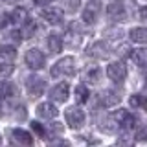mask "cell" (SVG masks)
Segmentation results:
<instances>
[{
	"label": "cell",
	"mask_w": 147,
	"mask_h": 147,
	"mask_svg": "<svg viewBox=\"0 0 147 147\" xmlns=\"http://www.w3.org/2000/svg\"><path fill=\"white\" fill-rule=\"evenodd\" d=\"M63 131H64V127L61 125V123H52L50 129H46V136H48V132H50V134H53V136H59Z\"/></svg>",
	"instance_id": "cell-28"
},
{
	"label": "cell",
	"mask_w": 147,
	"mask_h": 147,
	"mask_svg": "<svg viewBox=\"0 0 147 147\" xmlns=\"http://www.w3.org/2000/svg\"><path fill=\"white\" fill-rule=\"evenodd\" d=\"M13 94H17V86L13 83H2L0 85V99H7Z\"/></svg>",
	"instance_id": "cell-22"
},
{
	"label": "cell",
	"mask_w": 147,
	"mask_h": 147,
	"mask_svg": "<svg viewBox=\"0 0 147 147\" xmlns=\"http://www.w3.org/2000/svg\"><path fill=\"white\" fill-rule=\"evenodd\" d=\"M64 118H66V123L70 125L72 129H81L83 125H85V112L79 109V107H68L66 110H64Z\"/></svg>",
	"instance_id": "cell-2"
},
{
	"label": "cell",
	"mask_w": 147,
	"mask_h": 147,
	"mask_svg": "<svg viewBox=\"0 0 147 147\" xmlns=\"http://www.w3.org/2000/svg\"><path fill=\"white\" fill-rule=\"evenodd\" d=\"M99 127L103 129L105 132H116L118 131V125H116V121H114L112 114H110V116H105V119L99 123Z\"/></svg>",
	"instance_id": "cell-24"
},
{
	"label": "cell",
	"mask_w": 147,
	"mask_h": 147,
	"mask_svg": "<svg viewBox=\"0 0 147 147\" xmlns=\"http://www.w3.org/2000/svg\"><path fill=\"white\" fill-rule=\"evenodd\" d=\"M0 57H2V59H7V61H13V59L17 57V50H15V46H11V44H4V46H0Z\"/></svg>",
	"instance_id": "cell-23"
},
{
	"label": "cell",
	"mask_w": 147,
	"mask_h": 147,
	"mask_svg": "<svg viewBox=\"0 0 147 147\" xmlns=\"http://www.w3.org/2000/svg\"><path fill=\"white\" fill-rule=\"evenodd\" d=\"M46 44H48V50L52 53H59L63 50V39L59 35H50L46 39Z\"/></svg>",
	"instance_id": "cell-18"
},
{
	"label": "cell",
	"mask_w": 147,
	"mask_h": 147,
	"mask_svg": "<svg viewBox=\"0 0 147 147\" xmlns=\"http://www.w3.org/2000/svg\"><path fill=\"white\" fill-rule=\"evenodd\" d=\"M107 53H109V50H107V44H105L103 40H98V42H94L90 48H86V55H90V57H94V59H101Z\"/></svg>",
	"instance_id": "cell-13"
},
{
	"label": "cell",
	"mask_w": 147,
	"mask_h": 147,
	"mask_svg": "<svg viewBox=\"0 0 147 147\" xmlns=\"http://www.w3.org/2000/svg\"><path fill=\"white\" fill-rule=\"evenodd\" d=\"M76 74V63L72 57H63L52 66V77H61V76H74Z\"/></svg>",
	"instance_id": "cell-1"
},
{
	"label": "cell",
	"mask_w": 147,
	"mask_h": 147,
	"mask_svg": "<svg viewBox=\"0 0 147 147\" xmlns=\"http://www.w3.org/2000/svg\"><path fill=\"white\" fill-rule=\"evenodd\" d=\"M129 103H131L132 109H140V110H145V112H147V98H145V96H142V94L131 96Z\"/></svg>",
	"instance_id": "cell-21"
},
{
	"label": "cell",
	"mask_w": 147,
	"mask_h": 147,
	"mask_svg": "<svg viewBox=\"0 0 147 147\" xmlns=\"http://www.w3.org/2000/svg\"><path fill=\"white\" fill-rule=\"evenodd\" d=\"M74 94H76V101H77L79 105L86 103V99H88V88H86V86H83V85L76 86V90H74Z\"/></svg>",
	"instance_id": "cell-25"
},
{
	"label": "cell",
	"mask_w": 147,
	"mask_h": 147,
	"mask_svg": "<svg viewBox=\"0 0 147 147\" xmlns=\"http://www.w3.org/2000/svg\"><path fill=\"white\" fill-rule=\"evenodd\" d=\"M140 18H142V20H145V22H147V6L140 9Z\"/></svg>",
	"instance_id": "cell-32"
},
{
	"label": "cell",
	"mask_w": 147,
	"mask_h": 147,
	"mask_svg": "<svg viewBox=\"0 0 147 147\" xmlns=\"http://www.w3.org/2000/svg\"><path fill=\"white\" fill-rule=\"evenodd\" d=\"M9 140L11 144H17V145H31L33 144V138L28 131L24 129H11L9 131Z\"/></svg>",
	"instance_id": "cell-7"
},
{
	"label": "cell",
	"mask_w": 147,
	"mask_h": 147,
	"mask_svg": "<svg viewBox=\"0 0 147 147\" xmlns=\"http://www.w3.org/2000/svg\"><path fill=\"white\" fill-rule=\"evenodd\" d=\"M40 17L46 22H50V24H61L63 22V11L61 9H44L40 13Z\"/></svg>",
	"instance_id": "cell-15"
},
{
	"label": "cell",
	"mask_w": 147,
	"mask_h": 147,
	"mask_svg": "<svg viewBox=\"0 0 147 147\" xmlns=\"http://www.w3.org/2000/svg\"><path fill=\"white\" fill-rule=\"evenodd\" d=\"M26 86H28V94H30L31 98H39V96L44 92V88H46V81L42 79V77H39V76L33 74V76L28 77Z\"/></svg>",
	"instance_id": "cell-6"
},
{
	"label": "cell",
	"mask_w": 147,
	"mask_h": 147,
	"mask_svg": "<svg viewBox=\"0 0 147 147\" xmlns=\"http://www.w3.org/2000/svg\"><path fill=\"white\" fill-rule=\"evenodd\" d=\"M4 112V109H2V103H0V114H2Z\"/></svg>",
	"instance_id": "cell-35"
},
{
	"label": "cell",
	"mask_w": 147,
	"mask_h": 147,
	"mask_svg": "<svg viewBox=\"0 0 147 147\" xmlns=\"http://www.w3.org/2000/svg\"><path fill=\"white\" fill-rule=\"evenodd\" d=\"M31 129H33V131H35V132H37V134H39L40 138H46V129H44L42 125H40L39 121H33V123H31Z\"/></svg>",
	"instance_id": "cell-30"
},
{
	"label": "cell",
	"mask_w": 147,
	"mask_h": 147,
	"mask_svg": "<svg viewBox=\"0 0 147 147\" xmlns=\"http://www.w3.org/2000/svg\"><path fill=\"white\" fill-rule=\"evenodd\" d=\"M107 15H109L110 20H114V22L127 20V11H125V7H123V4H119V2L110 4V6L107 7Z\"/></svg>",
	"instance_id": "cell-11"
},
{
	"label": "cell",
	"mask_w": 147,
	"mask_h": 147,
	"mask_svg": "<svg viewBox=\"0 0 147 147\" xmlns=\"http://www.w3.org/2000/svg\"><path fill=\"white\" fill-rule=\"evenodd\" d=\"M6 20H7V22H11V24H20V22H26V20H28V15H26V9L18 7V9H15V11L7 13Z\"/></svg>",
	"instance_id": "cell-16"
},
{
	"label": "cell",
	"mask_w": 147,
	"mask_h": 147,
	"mask_svg": "<svg viewBox=\"0 0 147 147\" xmlns=\"http://www.w3.org/2000/svg\"><path fill=\"white\" fill-rule=\"evenodd\" d=\"M26 64L31 70H40L44 66V55L40 53V50H30L26 52Z\"/></svg>",
	"instance_id": "cell-9"
},
{
	"label": "cell",
	"mask_w": 147,
	"mask_h": 147,
	"mask_svg": "<svg viewBox=\"0 0 147 147\" xmlns=\"http://www.w3.org/2000/svg\"><path fill=\"white\" fill-rule=\"evenodd\" d=\"M37 116L42 118V119H52V118L57 116V109L52 103H40L37 107Z\"/></svg>",
	"instance_id": "cell-14"
},
{
	"label": "cell",
	"mask_w": 147,
	"mask_h": 147,
	"mask_svg": "<svg viewBox=\"0 0 147 147\" xmlns=\"http://www.w3.org/2000/svg\"><path fill=\"white\" fill-rule=\"evenodd\" d=\"M119 99H121V94L114 88H107L99 94V101L103 107H114V105L119 103Z\"/></svg>",
	"instance_id": "cell-10"
},
{
	"label": "cell",
	"mask_w": 147,
	"mask_h": 147,
	"mask_svg": "<svg viewBox=\"0 0 147 147\" xmlns=\"http://www.w3.org/2000/svg\"><path fill=\"white\" fill-rule=\"evenodd\" d=\"M4 2H9V4H13V2H18V0H4Z\"/></svg>",
	"instance_id": "cell-34"
},
{
	"label": "cell",
	"mask_w": 147,
	"mask_h": 147,
	"mask_svg": "<svg viewBox=\"0 0 147 147\" xmlns=\"http://www.w3.org/2000/svg\"><path fill=\"white\" fill-rule=\"evenodd\" d=\"M101 15V0H88L86 7L83 9V20L86 24H96Z\"/></svg>",
	"instance_id": "cell-3"
},
{
	"label": "cell",
	"mask_w": 147,
	"mask_h": 147,
	"mask_svg": "<svg viewBox=\"0 0 147 147\" xmlns=\"http://www.w3.org/2000/svg\"><path fill=\"white\" fill-rule=\"evenodd\" d=\"M136 140H140V142H144V140H147V127H144V129H140V132L136 134Z\"/></svg>",
	"instance_id": "cell-31"
},
{
	"label": "cell",
	"mask_w": 147,
	"mask_h": 147,
	"mask_svg": "<svg viewBox=\"0 0 147 147\" xmlns=\"http://www.w3.org/2000/svg\"><path fill=\"white\" fill-rule=\"evenodd\" d=\"M0 144H2V136H0Z\"/></svg>",
	"instance_id": "cell-36"
},
{
	"label": "cell",
	"mask_w": 147,
	"mask_h": 147,
	"mask_svg": "<svg viewBox=\"0 0 147 147\" xmlns=\"http://www.w3.org/2000/svg\"><path fill=\"white\" fill-rule=\"evenodd\" d=\"M99 77H101V70H99V68H88V70H85V74H83V81H86L88 85L98 83Z\"/></svg>",
	"instance_id": "cell-20"
},
{
	"label": "cell",
	"mask_w": 147,
	"mask_h": 147,
	"mask_svg": "<svg viewBox=\"0 0 147 147\" xmlns=\"http://www.w3.org/2000/svg\"><path fill=\"white\" fill-rule=\"evenodd\" d=\"M68 46L70 48H77V46L81 44V39H83V31L77 22H72L70 26H68Z\"/></svg>",
	"instance_id": "cell-12"
},
{
	"label": "cell",
	"mask_w": 147,
	"mask_h": 147,
	"mask_svg": "<svg viewBox=\"0 0 147 147\" xmlns=\"http://www.w3.org/2000/svg\"><path fill=\"white\" fill-rule=\"evenodd\" d=\"M11 72H13V64L11 63H0V76L2 77L9 76Z\"/></svg>",
	"instance_id": "cell-29"
},
{
	"label": "cell",
	"mask_w": 147,
	"mask_h": 147,
	"mask_svg": "<svg viewBox=\"0 0 147 147\" xmlns=\"http://www.w3.org/2000/svg\"><path fill=\"white\" fill-rule=\"evenodd\" d=\"M112 118H114V121H116L118 129H123V131H131V129L134 127V123H136L134 116H132L129 110H125V109L116 110V112L112 114Z\"/></svg>",
	"instance_id": "cell-4"
},
{
	"label": "cell",
	"mask_w": 147,
	"mask_h": 147,
	"mask_svg": "<svg viewBox=\"0 0 147 147\" xmlns=\"http://www.w3.org/2000/svg\"><path fill=\"white\" fill-rule=\"evenodd\" d=\"M68 96H70V86H68V83H57L55 86L50 88V98L53 101H57V103H64V101L68 99Z\"/></svg>",
	"instance_id": "cell-8"
},
{
	"label": "cell",
	"mask_w": 147,
	"mask_h": 147,
	"mask_svg": "<svg viewBox=\"0 0 147 147\" xmlns=\"http://www.w3.org/2000/svg\"><path fill=\"white\" fill-rule=\"evenodd\" d=\"M129 37L132 42H147V28H132Z\"/></svg>",
	"instance_id": "cell-17"
},
{
	"label": "cell",
	"mask_w": 147,
	"mask_h": 147,
	"mask_svg": "<svg viewBox=\"0 0 147 147\" xmlns=\"http://www.w3.org/2000/svg\"><path fill=\"white\" fill-rule=\"evenodd\" d=\"M127 76V66L123 61H114L107 66V77L114 83H121Z\"/></svg>",
	"instance_id": "cell-5"
},
{
	"label": "cell",
	"mask_w": 147,
	"mask_h": 147,
	"mask_svg": "<svg viewBox=\"0 0 147 147\" xmlns=\"http://www.w3.org/2000/svg\"><path fill=\"white\" fill-rule=\"evenodd\" d=\"M63 6L68 13H76L81 6V0H63Z\"/></svg>",
	"instance_id": "cell-26"
},
{
	"label": "cell",
	"mask_w": 147,
	"mask_h": 147,
	"mask_svg": "<svg viewBox=\"0 0 147 147\" xmlns=\"http://www.w3.org/2000/svg\"><path fill=\"white\" fill-rule=\"evenodd\" d=\"M131 59L132 63L136 64H147V48H138V50H132L131 52Z\"/></svg>",
	"instance_id": "cell-19"
},
{
	"label": "cell",
	"mask_w": 147,
	"mask_h": 147,
	"mask_svg": "<svg viewBox=\"0 0 147 147\" xmlns=\"http://www.w3.org/2000/svg\"><path fill=\"white\" fill-rule=\"evenodd\" d=\"M35 30H37V26H35V22H24V28H22V30H20V35L22 37H31V35H33L35 33Z\"/></svg>",
	"instance_id": "cell-27"
},
{
	"label": "cell",
	"mask_w": 147,
	"mask_h": 147,
	"mask_svg": "<svg viewBox=\"0 0 147 147\" xmlns=\"http://www.w3.org/2000/svg\"><path fill=\"white\" fill-rule=\"evenodd\" d=\"M53 0H35L37 6H48V4H52Z\"/></svg>",
	"instance_id": "cell-33"
}]
</instances>
